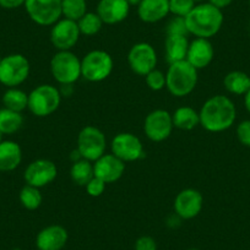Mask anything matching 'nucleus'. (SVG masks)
Here are the masks:
<instances>
[{"label":"nucleus","mask_w":250,"mask_h":250,"mask_svg":"<svg viewBox=\"0 0 250 250\" xmlns=\"http://www.w3.org/2000/svg\"><path fill=\"white\" fill-rule=\"evenodd\" d=\"M105 185L107 184H105L103 180H101L100 178L93 177L92 179L85 185L86 193H87L90 196H92V198H98V196H101L103 193H104Z\"/></svg>","instance_id":"nucleus-34"},{"label":"nucleus","mask_w":250,"mask_h":250,"mask_svg":"<svg viewBox=\"0 0 250 250\" xmlns=\"http://www.w3.org/2000/svg\"><path fill=\"white\" fill-rule=\"evenodd\" d=\"M134 250H157V243L150 235H143L135 242Z\"/></svg>","instance_id":"nucleus-36"},{"label":"nucleus","mask_w":250,"mask_h":250,"mask_svg":"<svg viewBox=\"0 0 250 250\" xmlns=\"http://www.w3.org/2000/svg\"><path fill=\"white\" fill-rule=\"evenodd\" d=\"M188 32L195 38H206L217 35L223 25L222 10L212 4L200 3L194 6L190 14L185 18Z\"/></svg>","instance_id":"nucleus-2"},{"label":"nucleus","mask_w":250,"mask_h":250,"mask_svg":"<svg viewBox=\"0 0 250 250\" xmlns=\"http://www.w3.org/2000/svg\"><path fill=\"white\" fill-rule=\"evenodd\" d=\"M13 250H21V249H19V248H15V249H13Z\"/></svg>","instance_id":"nucleus-46"},{"label":"nucleus","mask_w":250,"mask_h":250,"mask_svg":"<svg viewBox=\"0 0 250 250\" xmlns=\"http://www.w3.org/2000/svg\"><path fill=\"white\" fill-rule=\"evenodd\" d=\"M208 1L210 4H212L213 6H216V8L221 9V10L227 8V6H229L233 3V0H208Z\"/></svg>","instance_id":"nucleus-39"},{"label":"nucleus","mask_w":250,"mask_h":250,"mask_svg":"<svg viewBox=\"0 0 250 250\" xmlns=\"http://www.w3.org/2000/svg\"><path fill=\"white\" fill-rule=\"evenodd\" d=\"M195 5L194 0H169V14L187 18Z\"/></svg>","instance_id":"nucleus-31"},{"label":"nucleus","mask_w":250,"mask_h":250,"mask_svg":"<svg viewBox=\"0 0 250 250\" xmlns=\"http://www.w3.org/2000/svg\"><path fill=\"white\" fill-rule=\"evenodd\" d=\"M166 33L167 36H189L188 32L187 22H185V18H180V16H174L170 19L166 27Z\"/></svg>","instance_id":"nucleus-32"},{"label":"nucleus","mask_w":250,"mask_h":250,"mask_svg":"<svg viewBox=\"0 0 250 250\" xmlns=\"http://www.w3.org/2000/svg\"><path fill=\"white\" fill-rule=\"evenodd\" d=\"M189 40L187 36H167L165 41V52L168 62H182L187 59Z\"/></svg>","instance_id":"nucleus-22"},{"label":"nucleus","mask_w":250,"mask_h":250,"mask_svg":"<svg viewBox=\"0 0 250 250\" xmlns=\"http://www.w3.org/2000/svg\"><path fill=\"white\" fill-rule=\"evenodd\" d=\"M1 59H3V58H1V57H0V62H1Z\"/></svg>","instance_id":"nucleus-47"},{"label":"nucleus","mask_w":250,"mask_h":250,"mask_svg":"<svg viewBox=\"0 0 250 250\" xmlns=\"http://www.w3.org/2000/svg\"><path fill=\"white\" fill-rule=\"evenodd\" d=\"M244 104L248 112L250 113V90L244 95Z\"/></svg>","instance_id":"nucleus-41"},{"label":"nucleus","mask_w":250,"mask_h":250,"mask_svg":"<svg viewBox=\"0 0 250 250\" xmlns=\"http://www.w3.org/2000/svg\"><path fill=\"white\" fill-rule=\"evenodd\" d=\"M23 125V117L20 112L1 108L0 109V131L3 135H13L18 133Z\"/></svg>","instance_id":"nucleus-25"},{"label":"nucleus","mask_w":250,"mask_h":250,"mask_svg":"<svg viewBox=\"0 0 250 250\" xmlns=\"http://www.w3.org/2000/svg\"><path fill=\"white\" fill-rule=\"evenodd\" d=\"M3 133H1V131H0V143H1V141H3Z\"/></svg>","instance_id":"nucleus-44"},{"label":"nucleus","mask_w":250,"mask_h":250,"mask_svg":"<svg viewBox=\"0 0 250 250\" xmlns=\"http://www.w3.org/2000/svg\"><path fill=\"white\" fill-rule=\"evenodd\" d=\"M4 108L22 113L28 105V95L18 87H10L3 96Z\"/></svg>","instance_id":"nucleus-27"},{"label":"nucleus","mask_w":250,"mask_h":250,"mask_svg":"<svg viewBox=\"0 0 250 250\" xmlns=\"http://www.w3.org/2000/svg\"><path fill=\"white\" fill-rule=\"evenodd\" d=\"M66 228L60 225H50L40 230L36 237L38 250H62L68 243Z\"/></svg>","instance_id":"nucleus-19"},{"label":"nucleus","mask_w":250,"mask_h":250,"mask_svg":"<svg viewBox=\"0 0 250 250\" xmlns=\"http://www.w3.org/2000/svg\"><path fill=\"white\" fill-rule=\"evenodd\" d=\"M62 103L59 88L43 83L28 93V110L38 118H44L57 112Z\"/></svg>","instance_id":"nucleus-5"},{"label":"nucleus","mask_w":250,"mask_h":250,"mask_svg":"<svg viewBox=\"0 0 250 250\" xmlns=\"http://www.w3.org/2000/svg\"><path fill=\"white\" fill-rule=\"evenodd\" d=\"M182 218L177 215V213H173L169 217H167V226L169 228H178L180 226V222H182Z\"/></svg>","instance_id":"nucleus-38"},{"label":"nucleus","mask_w":250,"mask_h":250,"mask_svg":"<svg viewBox=\"0 0 250 250\" xmlns=\"http://www.w3.org/2000/svg\"><path fill=\"white\" fill-rule=\"evenodd\" d=\"M158 57L155 48L146 42L134 44L128 53V64L133 73L140 76L147 75L157 66Z\"/></svg>","instance_id":"nucleus-12"},{"label":"nucleus","mask_w":250,"mask_h":250,"mask_svg":"<svg viewBox=\"0 0 250 250\" xmlns=\"http://www.w3.org/2000/svg\"><path fill=\"white\" fill-rule=\"evenodd\" d=\"M60 95L65 96V97H70L74 92V85H60Z\"/></svg>","instance_id":"nucleus-40"},{"label":"nucleus","mask_w":250,"mask_h":250,"mask_svg":"<svg viewBox=\"0 0 250 250\" xmlns=\"http://www.w3.org/2000/svg\"><path fill=\"white\" fill-rule=\"evenodd\" d=\"M145 80L146 85L152 91H161L166 87V74L158 69H153L145 75Z\"/></svg>","instance_id":"nucleus-33"},{"label":"nucleus","mask_w":250,"mask_h":250,"mask_svg":"<svg viewBox=\"0 0 250 250\" xmlns=\"http://www.w3.org/2000/svg\"><path fill=\"white\" fill-rule=\"evenodd\" d=\"M19 199H20L21 205H22L26 210L30 211H35L37 210V208H40V206L42 205L43 201V196L42 194H41L40 189L28 184H26L25 187L21 189Z\"/></svg>","instance_id":"nucleus-28"},{"label":"nucleus","mask_w":250,"mask_h":250,"mask_svg":"<svg viewBox=\"0 0 250 250\" xmlns=\"http://www.w3.org/2000/svg\"><path fill=\"white\" fill-rule=\"evenodd\" d=\"M215 57L212 43L206 38H194L189 43L187 53V62L196 70L208 68Z\"/></svg>","instance_id":"nucleus-17"},{"label":"nucleus","mask_w":250,"mask_h":250,"mask_svg":"<svg viewBox=\"0 0 250 250\" xmlns=\"http://www.w3.org/2000/svg\"><path fill=\"white\" fill-rule=\"evenodd\" d=\"M57 175L58 169L55 163L47 158H40V160L32 161L26 167L23 179H25L26 184L41 189V188L54 182Z\"/></svg>","instance_id":"nucleus-14"},{"label":"nucleus","mask_w":250,"mask_h":250,"mask_svg":"<svg viewBox=\"0 0 250 250\" xmlns=\"http://www.w3.org/2000/svg\"><path fill=\"white\" fill-rule=\"evenodd\" d=\"M87 13L86 0H62V16L78 22Z\"/></svg>","instance_id":"nucleus-29"},{"label":"nucleus","mask_w":250,"mask_h":250,"mask_svg":"<svg viewBox=\"0 0 250 250\" xmlns=\"http://www.w3.org/2000/svg\"><path fill=\"white\" fill-rule=\"evenodd\" d=\"M125 172V163L113 153H104L102 157L93 162L95 177L100 178L105 184L115 183L123 177Z\"/></svg>","instance_id":"nucleus-16"},{"label":"nucleus","mask_w":250,"mask_h":250,"mask_svg":"<svg viewBox=\"0 0 250 250\" xmlns=\"http://www.w3.org/2000/svg\"><path fill=\"white\" fill-rule=\"evenodd\" d=\"M114 68L112 55L105 50L95 49L81 59V78L90 83H101L109 78Z\"/></svg>","instance_id":"nucleus-6"},{"label":"nucleus","mask_w":250,"mask_h":250,"mask_svg":"<svg viewBox=\"0 0 250 250\" xmlns=\"http://www.w3.org/2000/svg\"><path fill=\"white\" fill-rule=\"evenodd\" d=\"M103 25L104 23L97 15V13H88V11L78 21L80 33L83 36H87V37L97 35L102 30Z\"/></svg>","instance_id":"nucleus-30"},{"label":"nucleus","mask_w":250,"mask_h":250,"mask_svg":"<svg viewBox=\"0 0 250 250\" xmlns=\"http://www.w3.org/2000/svg\"><path fill=\"white\" fill-rule=\"evenodd\" d=\"M194 1H195V4H196V3L200 4V3H204V1H205V0H194Z\"/></svg>","instance_id":"nucleus-43"},{"label":"nucleus","mask_w":250,"mask_h":250,"mask_svg":"<svg viewBox=\"0 0 250 250\" xmlns=\"http://www.w3.org/2000/svg\"><path fill=\"white\" fill-rule=\"evenodd\" d=\"M198 71L187 60L169 64L166 73V88L178 98L190 95L198 85Z\"/></svg>","instance_id":"nucleus-3"},{"label":"nucleus","mask_w":250,"mask_h":250,"mask_svg":"<svg viewBox=\"0 0 250 250\" xmlns=\"http://www.w3.org/2000/svg\"><path fill=\"white\" fill-rule=\"evenodd\" d=\"M93 177H95L93 162L83 160V158L73 162V166L70 168V178L74 184L79 185V187H85Z\"/></svg>","instance_id":"nucleus-26"},{"label":"nucleus","mask_w":250,"mask_h":250,"mask_svg":"<svg viewBox=\"0 0 250 250\" xmlns=\"http://www.w3.org/2000/svg\"><path fill=\"white\" fill-rule=\"evenodd\" d=\"M169 14V0H141L138 6V16L143 22L156 23Z\"/></svg>","instance_id":"nucleus-20"},{"label":"nucleus","mask_w":250,"mask_h":250,"mask_svg":"<svg viewBox=\"0 0 250 250\" xmlns=\"http://www.w3.org/2000/svg\"><path fill=\"white\" fill-rule=\"evenodd\" d=\"M172 114L166 109H155L146 115L144 120V133L148 140L153 143H162L172 134Z\"/></svg>","instance_id":"nucleus-10"},{"label":"nucleus","mask_w":250,"mask_h":250,"mask_svg":"<svg viewBox=\"0 0 250 250\" xmlns=\"http://www.w3.org/2000/svg\"><path fill=\"white\" fill-rule=\"evenodd\" d=\"M249 6H250V0H249Z\"/></svg>","instance_id":"nucleus-48"},{"label":"nucleus","mask_w":250,"mask_h":250,"mask_svg":"<svg viewBox=\"0 0 250 250\" xmlns=\"http://www.w3.org/2000/svg\"><path fill=\"white\" fill-rule=\"evenodd\" d=\"M23 6L31 20L40 26H53L62 18V0H26Z\"/></svg>","instance_id":"nucleus-9"},{"label":"nucleus","mask_w":250,"mask_h":250,"mask_svg":"<svg viewBox=\"0 0 250 250\" xmlns=\"http://www.w3.org/2000/svg\"><path fill=\"white\" fill-rule=\"evenodd\" d=\"M107 148V139L101 129L93 125H86L80 130L76 141V150L83 160L95 162L102 157Z\"/></svg>","instance_id":"nucleus-8"},{"label":"nucleus","mask_w":250,"mask_h":250,"mask_svg":"<svg viewBox=\"0 0 250 250\" xmlns=\"http://www.w3.org/2000/svg\"><path fill=\"white\" fill-rule=\"evenodd\" d=\"M200 125L210 133H222L234 124L237 118V108L229 97L216 95L206 100L201 109Z\"/></svg>","instance_id":"nucleus-1"},{"label":"nucleus","mask_w":250,"mask_h":250,"mask_svg":"<svg viewBox=\"0 0 250 250\" xmlns=\"http://www.w3.org/2000/svg\"><path fill=\"white\" fill-rule=\"evenodd\" d=\"M188 250H200V249H198V248H190V249H188Z\"/></svg>","instance_id":"nucleus-45"},{"label":"nucleus","mask_w":250,"mask_h":250,"mask_svg":"<svg viewBox=\"0 0 250 250\" xmlns=\"http://www.w3.org/2000/svg\"><path fill=\"white\" fill-rule=\"evenodd\" d=\"M96 13L104 25H117L128 18L130 5L126 0H100Z\"/></svg>","instance_id":"nucleus-18"},{"label":"nucleus","mask_w":250,"mask_h":250,"mask_svg":"<svg viewBox=\"0 0 250 250\" xmlns=\"http://www.w3.org/2000/svg\"><path fill=\"white\" fill-rule=\"evenodd\" d=\"M50 73L59 85H74L81 79V59L71 50H59L50 60Z\"/></svg>","instance_id":"nucleus-4"},{"label":"nucleus","mask_w":250,"mask_h":250,"mask_svg":"<svg viewBox=\"0 0 250 250\" xmlns=\"http://www.w3.org/2000/svg\"><path fill=\"white\" fill-rule=\"evenodd\" d=\"M80 30L76 21L69 19H60L52 26L50 30V43L59 50H71L80 40Z\"/></svg>","instance_id":"nucleus-13"},{"label":"nucleus","mask_w":250,"mask_h":250,"mask_svg":"<svg viewBox=\"0 0 250 250\" xmlns=\"http://www.w3.org/2000/svg\"><path fill=\"white\" fill-rule=\"evenodd\" d=\"M26 0H0V6L6 10H13L25 5Z\"/></svg>","instance_id":"nucleus-37"},{"label":"nucleus","mask_w":250,"mask_h":250,"mask_svg":"<svg viewBox=\"0 0 250 250\" xmlns=\"http://www.w3.org/2000/svg\"><path fill=\"white\" fill-rule=\"evenodd\" d=\"M173 126L179 130H193L200 125V115L196 109L189 105L177 108L172 114Z\"/></svg>","instance_id":"nucleus-23"},{"label":"nucleus","mask_w":250,"mask_h":250,"mask_svg":"<svg viewBox=\"0 0 250 250\" xmlns=\"http://www.w3.org/2000/svg\"><path fill=\"white\" fill-rule=\"evenodd\" d=\"M112 153L123 162H135L145 156V150L140 139L131 133H119L110 143Z\"/></svg>","instance_id":"nucleus-11"},{"label":"nucleus","mask_w":250,"mask_h":250,"mask_svg":"<svg viewBox=\"0 0 250 250\" xmlns=\"http://www.w3.org/2000/svg\"><path fill=\"white\" fill-rule=\"evenodd\" d=\"M30 62L22 54H9L0 62V83L8 88L18 87L30 76Z\"/></svg>","instance_id":"nucleus-7"},{"label":"nucleus","mask_w":250,"mask_h":250,"mask_svg":"<svg viewBox=\"0 0 250 250\" xmlns=\"http://www.w3.org/2000/svg\"><path fill=\"white\" fill-rule=\"evenodd\" d=\"M237 138L242 145L250 147V120H243L238 124Z\"/></svg>","instance_id":"nucleus-35"},{"label":"nucleus","mask_w":250,"mask_h":250,"mask_svg":"<svg viewBox=\"0 0 250 250\" xmlns=\"http://www.w3.org/2000/svg\"><path fill=\"white\" fill-rule=\"evenodd\" d=\"M223 86L232 95H245L250 90V78L243 71H230L223 79Z\"/></svg>","instance_id":"nucleus-24"},{"label":"nucleus","mask_w":250,"mask_h":250,"mask_svg":"<svg viewBox=\"0 0 250 250\" xmlns=\"http://www.w3.org/2000/svg\"><path fill=\"white\" fill-rule=\"evenodd\" d=\"M204 206L203 194L193 188L179 191L174 199V213L182 220H193L201 212Z\"/></svg>","instance_id":"nucleus-15"},{"label":"nucleus","mask_w":250,"mask_h":250,"mask_svg":"<svg viewBox=\"0 0 250 250\" xmlns=\"http://www.w3.org/2000/svg\"><path fill=\"white\" fill-rule=\"evenodd\" d=\"M22 161V150L18 143L3 140L0 143V172L15 170Z\"/></svg>","instance_id":"nucleus-21"},{"label":"nucleus","mask_w":250,"mask_h":250,"mask_svg":"<svg viewBox=\"0 0 250 250\" xmlns=\"http://www.w3.org/2000/svg\"><path fill=\"white\" fill-rule=\"evenodd\" d=\"M128 1V4L131 6H139V4L141 3V0H126Z\"/></svg>","instance_id":"nucleus-42"}]
</instances>
